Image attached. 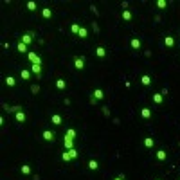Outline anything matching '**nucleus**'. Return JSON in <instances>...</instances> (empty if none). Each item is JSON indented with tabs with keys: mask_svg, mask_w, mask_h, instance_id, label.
<instances>
[{
	"mask_svg": "<svg viewBox=\"0 0 180 180\" xmlns=\"http://www.w3.org/2000/svg\"><path fill=\"white\" fill-rule=\"evenodd\" d=\"M74 159H77V149H67V151H63L61 153V160L63 162H70V160H74Z\"/></svg>",
	"mask_w": 180,
	"mask_h": 180,
	"instance_id": "obj_1",
	"label": "nucleus"
},
{
	"mask_svg": "<svg viewBox=\"0 0 180 180\" xmlns=\"http://www.w3.org/2000/svg\"><path fill=\"white\" fill-rule=\"evenodd\" d=\"M105 97V92H103V88H94L92 90V95H90V103L95 105V101H101Z\"/></svg>",
	"mask_w": 180,
	"mask_h": 180,
	"instance_id": "obj_2",
	"label": "nucleus"
},
{
	"mask_svg": "<svg viewBox=\"0 0 180 180\" xmlns=\"http://www.w3.org/2000/svg\"><path fill=\"white\" fill-rule=\"evenodd\" d=\"M20 42H23L25 45H27V47H29V45L34 42V32H32V31L23 32V34H22V38H20Z\"/></svg>",
	"mask_w": 180,
	"mask_h": 180,
	"instance_id": "obj_3",
	"label": "nucleus"
},
{
	"mask_svg": "<svg viewBox=\"0 0 180 180\" xmlns=\"http://www.w3.org/2000/svg\"><path fill=\"white\" fill-rule=\"evenodd\" d=\"M27 60L31 61V65H42V58H40V54H36L34 51H29Z\"/></svg>",
	"mask_w": 180,
	"mask_h": 180,
	"instance_id": "obj_4",
	"label": "nucleus"
},
{
	"mask_svg": "<svg viewBox=\"0 0 180 180\" xmlns=\"http://www.w3.org/2000/svg\"><path fill=\"white\" fill-rule=\"evenodd\" d=\"M42 139L45 140V142H54L56 133H54L52 130H43V132H42Z\"/></svg>",
	"mask_w": 180,
	"mask_h": 180,
	"instance_id": "obj_5",
	"label": "nucleus"
},
{
	"mask_svg": "<svg viewBox=\"0 0 180 180\" xmlns=\"http://www.w3.org/2000/svg\"><path fill=\"white\" fill-rule=\"evenodd\" d=\"M74 69L76 70H83L85 69V58L83 56H74Z\"/></svg>",
	"mask_w": 180,
	"mask_h": 180,
	"instance_id": "obj_6",
	"label": "nucleus"
},
{
	"mask_svg": "<svg viewBox=\"0 0 180 180\" xmlns=\"http://www.w3.org/2000/svg\"><path fill=\"white\" fill-rule=\"evenodd\" d=\"M15 121H16V123H22V124H23V123L27 121V114H25L23 110H18V112L15 114Z\"/></svg>",
	"mask_w": 180,
	"mask_h": 180,
	"instance_id": "obj_7",
	"label": "nucleus"
},
{
	"mask_svg": "<svg viewBox=\"0 0 180 180\" xmlns=\"http://www.w3.org/2000/svg\"><path fill=\"white\" fill-rule=\"evenodd\" d=\"M130 47H132L133 51H140V47H142L140 38H132V40H130Z\"/></svg>",
	"mask_w": 180,
	"mask_h": 180,
	"instance_id": "obj_8",
	"label": "nucleus"
},
{
	"mask_svg": "<svg viewBox=\"0 0 180 180\" xmlns=\"http://www.w3.org/2000/svg\"><path fill=\"white\" fill-rule=\"evenodd\" d=\"M31 77H32L31 70H27V69H22L20 70V79L22 81H31Z\"/></svg>",
	"mask_w": 180,
	"mask_h": 180,
	"instance_id": "obj_9",
	"label": "nucleus"
},
{
	"mask_svg": "<svg viewBox=\"0 0 180 180\" xmlns=\"http://www.w3.org/2000/svg\"><path fill=\"white\" fill-rule=\"evenodd\" d=\"M155 157H157V160L164 162V160H168V151L166 149H157L155 151Z\"/></svg>",
	"mask_w": 180,
	"mask_h": 180,
	"instance_id": "obj_10",
	"label": "nucleus"
},
{
	"mask_svg": "<svg viewBox=\"0 0 180 180\" xmlns=\"http://www.w3.org/2000/svg\"><path fill=\"white\" fill-rule=\"evenodd\" d=\"M164 45H166L168 49H173V47H175V38H173L171 34H166V36H164Z\"/></svg>",
	"mask_w": 180,
	"mask_h": 180,
	"instance_id": "obj_11",
	"label": "nucleus"
},
{
	"mask_svg": "<svg viewBox=\"0 0 180 180\" xmlns=\"http://www.w3.org/2000/svg\"><path fill=\"white\" fill-rule=\"evenodd\" d=\"M151 115H153V112H151V108H148V106H144V108H140V117H142V119H151Z\"/></svg>",
	"mask_w": 180,
	"mask_h": 180,
	"instance_id": "obj_12",
	"label": "nucleus"
},
{
	"mask_svg": "<svg viewBox=\"0 0 180 180\" xmlns=\"http://www.w3.org/2000/svg\"><path fill=\"white\" fill-rule=\"evenodd\" d=\"M51 123H52L54 126H60V124L63 123V117L60 115V114H52V115H51Z\"/></svg>",
	"mask_w": 180,
	"mask_h": 180,
	"instance_id": "obj_13",
	"label": "nucleus"
},
{
	"mask_svg": "<svg viewBox=\"0 0 180 180\" xmlns=\"http://www.w3.org/2000/svg\"><path fill=\"white\" fill-rule=\"evenodd\" d=\"M42 16L45 18V20H51V18L54 16L52 9H51V7H43V9H42Z\"/></svg>",
	"mask_w": 180,
	"mask_h": 180,
	"instance_id": "obj_14",
	"label": "nucleus"
},
{
	"mask_svg": "<svg viewBox=\"0 0 180 180\" xmlns=\"http://www.w3.org/2000/svg\"><path fill=\"white\" fill-rule=\"evenodd\" d=\"M151 99H153L155 105H162V103H164V95L160 94V92H155V94L151 95Z\"/></svg>",
	"mask_w": 180,
	"mask_h": 180,
	"instance_id": "obj_15",
	"label": "nucleus"
},
{
	"mask_svg": "<svg viewBox=\"0 0 180 180\" xmlns=\"http://www.w3.org/2000/svg\"><path fill=\"white\" fill-rule=\"evenodd\" d=\"M151 81H153V79H151V76L149 74H142L140 76V83H142L144 86H151Z\"/></svg>",
	"mask_w": 180,
	"mask_h": 180,
	"instance_id": "obj_16",
	"label": "nucleus"
},
{
	"mask_svg": "<svg viewBox=\"0 0 180 180\" xmlns=\"http://www.w3.org/2000/svg\"><path fill=\"white\" fill-rule=\"evenodd\" d=\"M142 144H144V148L146 149H151L153 146H155V139L153 137H144V142H142Z\"/></svg>",
	"mask_w": 180,
	"mask_h": 180,
	"instance_id": "obj_17",
	"label": "nucleus"
},
{
	"mask_svg": "<svg viewBox=\"0 0 180 180\" xmlns=\"http://www.w3.org/2000/svg\"><path fill=\"white\" fill-rule=\"evenodd\" d=\"M16 51H18V52H22V54H25V52L29 54V47H27L23 42H18V43H16Z\"/></svg>",
	"mask_w": 180,
	"mask_h": 180,
	"instance_id": "obj_18",
	"label": "nucleus"
},
{
	"mask_svg": "<svg viewBox=\"0 0 180 180\" xmlns=\"http://www.w3.org/2000/svg\"><path fill=\"white\" fill-rule=\"evenodd\" d=\"M4 83L9 86V88H15L16 86V79L13 77V76H6V79H4Z\"/></svg>",
	"mask_w": 180,
	"mask_h": 180,
	"instance_id": "obj_19",
	"label": "nucleus"
},
{
	"mask_svg": "<svg viewBox=\"0 0 180 180\" xmlns=\"http://www.w3.org/2000/svg\"><path fill=\"white\" fill-rule=\"evenodd\" d=\"M95 56H97V58H106V49L103 47V45L95 47Z\"/></svg>",
	"mask_w": 180,
	"mask_h": 180,
	"instance_id": "obj_20",
	"label": "nucleus"
},
{
	"mask_svg": "<svg viewBox=\"0 0 180 180\" xmlns=\"http://www.w3.org/2000/svg\"><path fill=\"white\" fill-rule=\"evenodd\" d=\"M65 137H67V139H72V140H76V137H77V132H76L74 128H69V130L65 132Z\"/></svg>",
	"mask_w": 180,
	"mask_h": 180,
	"instance_id": "obj_21",
	"label": "nucleus"
},
{
	"mask_svg": "<svg viewBox=\"0 0 180 180\" xmlns=\"http://www.w3.org/2000/svg\"><path fill=\"white\" fill-rule=\"evenodd\" d=\"M121 18H123V20L124 22H132L133 20V15H132V11H123V13H121Z\"/></svg>",
	"mask_w": 180,
	"mask_h": 180,
	"instance_id": "obj_22",
	"label": "nucleus"
},
{
	"mask_svg": "<svg viewBox=\"0 0 180 180\" xmlns=\"http://www.w3.org/2000/svg\"><path fill=\"white\" fill-rule=\"evenodd\" d=\"M56 88H58V90H65V88H67V81H65L63 77H58V79H56Z\"/></svg>",
	"mask_w": 180,
	"mask_h": 180,
	"instance_id": "obj_23",
	"label": "nucleus"
},
{
	"mask_svg": "<svg viewBox=\"0 0 180 180\" xmlns=\"http://www.w3.org/2000/svg\"><path fill=\"white\" fill-rule=\"evenodd\" d=\"M88 170L90 171H97L99 170V162H97L95 159H90L88 160Z\"/></svg>",
	"mask_w": 180,
	"mask_h": 180,
	"instance_id": "obj_24",
	"label": "nucleus"
},
{
	"mask_svg": "<svg viewBox=\"0 0 180 180\" xmlns=\"http://www.w3.org/2000/svg\"><path fill=\"white\" fill-rule=\"evenodd\" d=\"M31 72L36 76V77H40V76H42V65H31Z\"/></svg>",
	"mask_w": 180,
	"mask_h": 180,
	"instance_id": "obj_25",
	"label": "nucleus"
},
{
	"mask_svg": "<svg viewBox=\"0 0 180 180\" xmlns=\"http://www.w3.org/2000/svg\"><path fill=\"white\" fill-rule=\"evenodd\" d=\"M63 146H65V149H74V140H72V139H67V137H65L63 139Z\"/></svg>",
	"mask_w": 180,
	"mask_h": 180,
	"instance_id": "obj_26",
	"label": "nucleus"
},
{
	"mask_svg": "<svg viewBox=\"0 0 180 180\" xmlns=\"http://www.w3.org/2000/svg\"><path fill=\"white\" fill-rule=\"evenodd\" d=\"M81 40H86L88 38V29H86L85 25H81V29H79V34H77Z\"/></svg>",
	"mask_w": 180,
	"mask_h": 180,
	"instance_id": "obj_27",
	"label": "nucleus"
},
{
	"mask_svg": "<svg viewBox=\"0 0 180 180\" xmlns=\"http://www.w3.org/2000/svg\"><path fill=\"white\" fill-rule=\"evenodd\" d=\"M20 173H22V175H25V177H27V175H31V166H29V164L20 166Z\"/></svg>",
	"mask_w": 180,
	"mask_h": 180,
	"instance_id": "obj_28",
	"label": "nucleus"
},
{
	"mask_svg": "<svg viewBox=\"0 0 180 180\" xmlns=\"http://www.w3.org/2000/svg\"><path fill=\"white\" fill-rule=\"evenodd\" d=\"M155 6H157V9H168V2L166 0H157Z\"/></svg>",
	"mask_w": 180,
	"mask_h": 180,
	"instance_id": "obj_29",
	"label": "nucleus"
},
{
	"mask_svg": "<svg viewBox=\"0 0 180 180\" xmlns=\"http://www.w3.org/2000/svg\"><path fill=\"white\" fill-rule=\"evenodd\" d=\"M79 29H81V25H79V23H72V25H70V32L76 34V36L79 34Z\"/></svg>",
	"mask_w": 180,
	"mask_h": 180,
	"instance_id": "obj_30",
	"label": "nucleus"
},
{
	"mask_svg": "<svg viewBox=\"0 0 180 180\" xmlns=\"http://www.w3.org/2000/svg\"><path fill=\"white\" fill-rule=\"evenodd\" d=\"M25 7H27L29 11H36V7H38V6H36V2H32V0H29V2L25 4Z\"/></svg>",
	"mask_w": 180,
	"mask_h": 180,
	"instance_id": "obj_31",
	"label": "nucleus"
},
{
	"mask_svg": "<svg viewBox=\"0 0 180 180\" xmlns=\"http://www.w3.org/2000/svg\"><path fill=\"white\" fill-rule=\"evenodd\" d=\"M31 92L34 95H38V94H40V86H38V85H31Z\"/></svg>",
	"mask_w": 180,
	"mask_h": 180,
	"instance_id": "obj_32",
	"label": "nucleus"
},
{
	"mask_svg": "<svg viewBox=\"0 0 180 180\" xmlns=\"http://www.w3.org/2000/svg\"><path fill=\"white\" fill-rule=\"evenodd\" d=\"M90 11H92V13H94L95 16H99V9H97V7H95L94 4H92V6H90Z\"/></svg>",
	"mask_w": 180,
	"mask_h": 180,
	"instance_id": "obj_33",
	"label": "nucleus"
},
{
	"mask_svg": "<svg viewBox=\"0 0 180 180\" xmlns=\"http://www.w3.org/2000/svg\"><path fill=\"white\" fill-rule=\"evenodd\" d=\"M103 115L110 117V110H108V106H103Z\"/></svg>",
	"mask_w": 180,
	"mask_h": 180,
	"instance_id": "obj_34",
	"label": "nucleus"
},
{
	"mask_svg": "<svg viewBox=\"0 0 180 180\" xmlns=\"http://www.w3.org/2000/svg\"><path fill=\"white\" fill-rule=\"evenodd\" d=\"M128 6H130L128 2H121V7H123V11H126V7H128Z\"/></svg>",
	"mask_w": 180,
	"mask_h": 180,
	"instance_id": "obj_35",
	"label": "nucleus"
},
{
	"mask_svg": "<svg viewBox=\"0 0 180 180\" xmlns=\"http://www.w3.org/2000/svg\"><path fill=\"white\" fill-rule=\"evenodd\" d=\"M114 180H126V178H124V175H117Z\"/></svg>",
	"mask_w": 180,
	"mask_h": 180,
	"instance_id": "obj_36",
	"label": "nucleus"
},
{
	"mask_svg": "<svg viewBox=\"0 0 180 180\" xmlns=\"http://www.w3.org/2000/svg\"><path fill=\"white\" fill-rule=\"evenodd\" d=\"M155 180H160V178H155Z\"/></svg>",
	"mask_w": 180,
	"mask_h": 180,
	"instance_id": "obj_37",
	"label": "nucleus"
}]
</instances>
